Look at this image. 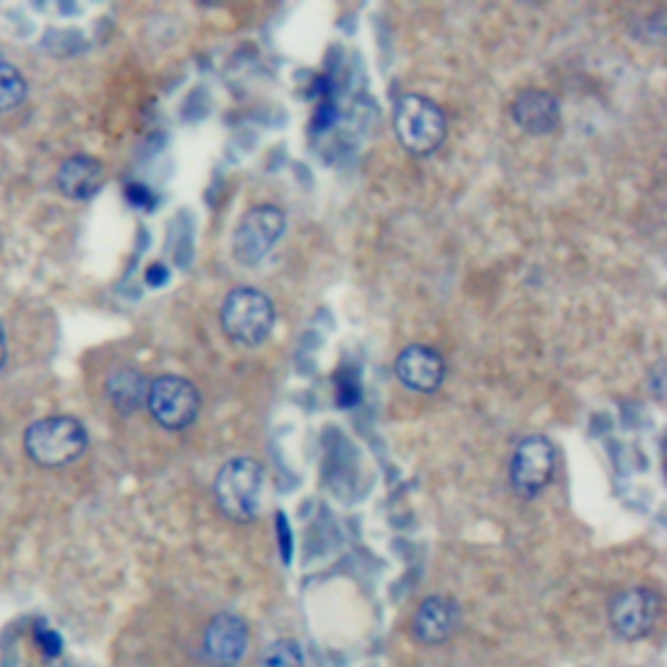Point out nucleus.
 <instances>
[{
	"label": "nucleus",
	"mask_w": 667,
	"mask_h": 667,
	"mask_svg": "<svg viewBox=\"0 0 667 667\" xmlns=\"http://www.w3.org/2000/svg\"><path fill=\"white\" fill-rule=\"evenodd\" d=\"M248 623L235 613H220L207 623L201 636V659L209 667H237L248 655Z\"/></svg>",
	"instance_id": "1a4fd4ad"
},
{
	"label": "nucleus",
	"mask_w": 667,
	"mask_h": 667,
	"mask_svg": "<svg viewBox=\"0 0 667 667\" xmlns=\"http://www.w3.org/2000/svg\"><path fill=\"white\" fill-rule=\"evenodd\" d=\"M258 667H306V652L300 642L277 639L261 652Z\"/></svg>",
	"instance_id": "dca6fc26"
},
{
	"label": "nucleus",
	"mask_w": 667,
	"mask_h": 667,
	"mask_svg": "<svg viewBox=\"0 0 667 667\" xmlns=\"http://www.w3.org/2000/svg\"><path fill=\"white\" fill-rule=\"evenodd\" d=\"M462 626V607L446 594H431L412 615V636L423 647H441Z\"/></svg>",
	"instance_id": "9d476101"
},
{
	"label": "nucleus",
	"mask_w": 667,
	"mask_h": 667,
	"mask_svg": "<svg viewBox=\"0 0 667 667\" xmlns=\"http://www.w3.org/2000/svg\"><path fill=\"white\" fill-rule=\"evenodd\" d=\"M55 186L65 199L71 201H89L103 191L105 186V167L97 157L89 155H74L63 159V165L57 167Z\"/></svg>",
	"instance_id": "ddd939ff"
},
{
	"label": "nucleus",
	"mask_w": 667,
	"mask_h": 667,
	"mask_svg": "<svg viewBox=\"0 0 667 667\" xmlns=\"http://www.w3.org/2000/svg\"><path fill=\"white\" fill-rule=\"evenodd\" d=\"M89 446L86 427L71 415H50L34 420L24 433V452L38 467L61 469L82 459Z\"/></svg>",
	"instance_id": "f257e3e1"
},
{
	"label": "nucleus",
	"mask_w": 667,
	"mask_h": 667,
	"mask_svg": "<svg viewBox=\"0 0 667 667\" xmlns=\"http://www.w3.org/2000/svg\"><path fill=\"white\" fill-rule=\"evenodd\" d=\"M558 467V448L548 436L521 438L511 454L509 480L519 498L534 500L553 483Z\"/></svg>",
	"instance_id": "6e6552de"
},
{
	"label": "nucleus",
	"mask_w": 667,
	"mask_h": 667,
	"mask_svg": "<svg viewBox=\"0 0 667 667\" xmlns=\"http://www.w3.org/2000/svg\"><path fill=\"white\" fill-rule=\"evenodd\" d=\"M6 354H9V342H6V329L0 324V368L6 366Z\"/></svg>",
	"instance_id": "4be33fe9"
},
{
	"label": "nucleus",
	"mask_w": 667,
	"mask_h": 667,
	"mask_svg": "<svg viewBox=\"0 0 667 667\" xmlns=\"http://www.w3.org/2000/svg\"><path fill=\"white\" fill-rule=\"evenodd\" d=\"M214 500L230 521L248 525L258 517L264 500V467L251 456L224 462L214 477Z\"/></svg>",
	"instance_id": "f03ea898"
},
{
	"label": "nucleus",
	"mask_w": 667,
	"mask_h": 667,
	"mask_svg": "<svg viewBox=\"0 0 667 667\" xmlns=\"http://www.w3.org/2000/svg\"><path fill=\"white\" fill-rule=\"evenodd\" d=\"M27 78L17 65L0 57V113H11L27 99Z\"/></svg>",
	"instance_id": "2eb2a0df"
},
{
	"label": "nucleus",
	"mask_w": 667,
	"mask_h": 667,
	"mask_svg": "<svg viewBox=\"0 0 667 667\" xmlns=\"http://www.w3.org/2000/svg\"><path fill=\"white\" fill-rule=\"evenodd\" d=\"M126 195H128V201L134 207H139V209H144V212H149L151 207H155V195H151V191L147 186H136V183H130L128 188H126Z\"/></svg>",
	"instance_id": "a211bd4d"
},
{
	"label": "nucleus",
	"mask_w": 667,
	"mask_h": 667,
	"mask_svg": "<svg viewBox=\"0 0 667 667\" xmlns=\"http://www.w3.org/2000/svg\"><path fill=\"white\" fill-rule=\"evenodd\" d=\"M287 230V216L279 207L258 204L241 216L232 230V258L241 266H258L274 251Z\"/></svg>",
	"instance_id": "39448f33"
},
{
	"label": "nucleus",
	"mask_w": 667,
	"mask_h": 667,
	"mask_svg": "<svg viewBox=\"0 0 667 667\" xmlns=\"http://www.w3.org/2000/svg\"><path fill=\"white\" fill-rule=\"evenodd\" d=\"M222 329L235 345L258 347L272 337L277 324L272 297L256 287H237L224 297L220 310Z\"/></svg>",
	"instance_id": "20e7f679"
},
{
	"label": "nucleus",
	"mask_w": 667,
	"mask_h": 667,
	"mask_svg": "<svg viewBox=\"0 0 667 667\" xmlns=\"http://www.w3.org/2000/svg\"><path fill=\"white\" fill-rule=\"evenodd\" d=\"M396 379L417 394H433L446 379V362L438 350L427 345H410L396 354Z\"/></svg>",
	"instance_id": "9b49d317"
},
{
	"label": "nucleus",
	"mask_w": 667,
	"mask_h": 667,
	"mask_svg": "<svg viewBox=\"0 0 667 667\" xmlns=\"http://www.w3.org/2000/svg\"><path fill=\"white\" fill-rule=\"evenodd\" d=\"M147 410L151 420L165 431H186L201 412V394L183 375L165 373L149 381Z\"/></svg>",
	"instance_id": "423d86ee"
},
{
	"label": "nucleus",
	"mask_w": 667,
	"mask_h": 667,
	"mask_svg": "<svg viewBox=\"0 0 667 667\" xmlns=\"http://www.w3.org/2000/svg\"><path fill=\"white\" fill-rule=\"evenodd\" d=\"M394 134L410 155H436L448 134L446 113L423 94H402L394 105Z\"/></svg>",
	"instance_id": "7ed1b4c3"
},
{
	"label": "nucleus",
	"mask_w": 667,
	"mask_h": 667,
	"mask_svg": "<svg viewBox=\"0 0 667 667\" xmlns=\"http://www.w3.org/2000/svg\"><path fill=\"white\" fill-rule=\"evenodd\" d=\"M277 532H279V546H282V558H285V561H289V553H293V550H289V542H293V538H289V532H287V521H285V514H279L277 517Z\"/></svg>",
	"instance_id": "6ab92c4d"
},
{
	"label": "nucleus",
	"mask_w": 667,
	"mask_h": 667,
	"mask_svg": "<svg viewBox=\"0 0 667 667\" xmlns=\"http://www.w3.org/2000/svg\"><path fill=\"white\" fill-rule=\"evenodd\" d=\"M34 642H38V647L45 652L47 657H57L63 652L61 634H57V631H53V628L42 626V623L38 628H34Z\"/></svg>",
	"instance_id": "f3484780"
},
{
	"label": "nucleus",
	"mask_w": 667,
	"mask_h": 667,
	"mask_svg": "<svg viewBox=\"0 0 667 667\" xmlns=\"http://www.w3.org/2000/svg\"><path fill=\"white\" fill-rule=\"evenodd\" d=\"M147 391H149V379L144 375L139 368L123 366L118 371L107 375L105 394L110 399V404L120 415H134L147 404Z\"/></svg>",
	"instance_id": "4468645a"
},
{
	"label": "nucleus",
	"mask_w": 667,
	"mask_h": 667,
	"mask_svg": "<svg viewBox=\"0 0 667 667\" xmlns=\"http://www.w3.org/2000/svg\"><path fill=\"white\" fill-rule=\"evenodd\" d=\"M663 615V594L655 586H628L615 594L607 607V623L621 642H642L657 628Z\"/></svg>",
	"instance_id": "0eeeda50"
},
{
	"label": "nucleus",
	"mask_w": 667,
	"mask_h": 667,
	"mask_svg": "<svg viewBox=\"0 0 667 667\" xmlns=\"http://www.w3.org/2000/svg\"><path fill=\"white\" fill-rule=\"evenodd\" d=\"M511 118L529 136H548L561 126V103L546 89H525L514 99Z\"/></svg>",
	"instance_id": "f8f14e48"
},
{
	"label": "nucleus",
	"mask_w": 667,
	"mask_h": 667,
	"mask_svg": "<svg viewBox=\"0 0 667 667\" xmlns=\"http://www.w3.org/2000/svg\"><path fill=\"white\" fill-rule=\"evenodd\" d=\"M652 389H655V396L663 399V362L655 368V373H652Z\"/></svg>",
	"instance_id": "412c9836"
},
{
	"label": "nucleus",
	"mask_w": 667,
	"mask_h": 667,
	"mask_svg": "<svg viewBox=\"0 0 667 667\" xmlns=\"http://www.w3.org/2000/svg\"><path fill=\"white\" fill-rule=\"evenodd\" d=\"M167 277H170V272H167L162 264H155V266H151V269L147 272V285L159 287V285H165Z\"/></svg>",
	"instance_id": "aec40b11"
}]
</instances>
